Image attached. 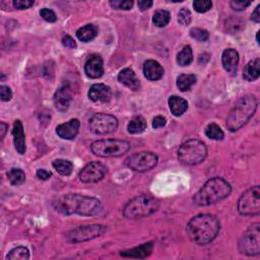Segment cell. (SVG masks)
Segmentation results:
<instances>
[{
	"mask_svg": "<svg viewBox=\"0 0 260 260\" xmlns=\"http://www.w3.org/2000/svg\"><path fill=\"white\" fill-rule=\"evenodd\" d=\"M110 5L114 8V9H123V10H130L133 7V1L131 0H111L109 2Z\"/></svg>",
	"mask_w": 260,
	"mask_h": 260,
	"instance_id": "cell-36",
	"label": "cell"
},
{
	"mask_svg": "<svg viewBox=\"0 0 260 260\" xmlns=\"http://www.w3.org/2000/svg\"><path fill=\"white\" fill-rule=\"evenodd\" d=\"M220 221L212 214H198L192 218L186 228L190 240L196 245H207L218 236Z\"/></svg>",
	"mask_w": 260,
	"mask_h": 260,
	"instance_id": "cell-2",
	"label": "cell"
},
{
	"mask_svg": "<svg viewBox=\"0 0 260 260\" xmlns=\"http://www.w3.org/2000/svg\"><path fill=\"white\" fill-rule=\"evenodd\" d=\"M107 167L100 162H91L79 173V179L82 183L91 184L101 181L107 174Z\"/></svg>",
	"mask_w": 260,
	"mask_h": 260,
	"instance_id": "cell-13",
	"label": "cell"
},
{
	"mask_svg": "<svg viewBox=\"0 0 260 260\" xmlns=\"http://www.w3.org/2000/svg\"><path fill=\"white\" fill-rule=\"evenodd\" d=\"M12 136H13V144L19 155H25L27 150L26 145V135L24 132V126L20 120H15L13 123L12 129Z\"/></svg>",
	"mask_w": 260,
	"mask_h": 260,
	"instance_id": "cell-18",
	"label": "cell"
},
{
	"mask_svg": "<svg viewBox=\"0 0 260 260\" xmlns=\"http://www.w3.org/2000/svg\"><path fill=\"white\" fill-rule=\"evenodd\" d=\"M196 80L197 77L194 74H181L177 78V86L181 92H187L196 83Z\"/></svg>",
	"mask_w": 260,
	"mask_h": 260,
	"instance_id": "cell-27",
	"label": "cell"
},
{
	"mask_svg": "<svg viewBox=\"0 0 260 260\" xmlns=\"http://www.w3.org/2000/svg\"><path fill=\"white\" fill-rule=\"evenodd\" d=\"M244 28H245V23L241 18L231 17L226 21V30L230 32V34L241 32Z\"/></svg>",
	"mask_w": 260,
	"mask_h": 260,
	"instance_id": "cell-34",
	"label": "cell"
},
{
	"mask_svg": "<svg viewBox=\"0 0 260 260\" xmlns=\"http://www.w3.org/2000/svg\"><path fill=\"white\" fill-rule=\"evenodd\" d=\"M53 168L59 173L62 176H68L71 174L73 165L68 160H63V159H57L53 162Z\"/></svg>",
	"mask_w": 260,
	"mask_h": 260,
	"instance_id": "cell-29",
	"label": "cell"
},
{
	"mask_svg": "<svg viewBox=\"0 0 260 260\" xmlns=\"http://www.w3.org/2000/svg\"><path fill=\"white\" fill-rule=\"evenodd\" d=\"M71 100H72L71 92L67 85H64L59 88L56 91L54 98H53L56 109L60 112H65L68 110Z\"/></svg>",
	"mask_w": 260,
	"mask_h": 260,
	"instance_id": "cell-17",
	"label": "cell"
},
{
	"mask_svg": "<svg viewBox=\"0 0 260 260\" xmlns=\"http://www.w3.org/2000/svg\"><path fill=\"white\" fill-rule=\"evenodd\" d=\"M190 37L194 40H196L198 42H205L209 38V34L206 30L200 29V28H193L189 32Z\"/></svg>",
	"mask_w": 260,
	"mask_h": 260,
	"instance_id": "cell-35",
	"label": "cell"
},
{
	"mask_svg": "<svg viewBox=\"0 0 260 260\" xmlns=\"http://www.w3.org/2000/svg\"><path fill=\"white\" fill-rule=\"evenodd\" d=\"M260 59L256 58L250 61L244 68L243 78L247 81H255L260 75Z\"/></svg>",
	"mask_w": 260,
	"mask_h": 260,
	"instance_id": "cell-25",
	"label": "cell"
},
{
	"mask_svg": "<svg viewBox=\"0 0 260 260\" xmlns=\"http://www.w3.org/2000/svg\"><path fill=\"white\" fill-rule=\"evenodd\" d=\"M40 15L43 19H45L48 23H55L57 20V15L56 13L49 8H42L40 10Z\"/></svg>",
	"mask_w": 260,
	"mask_h": 260,
	"instance_id": "cell-39",
	"label": "cell"
},
{
	"mask_svg": "<svg viewBox=\"0 0 260 260\" xmlns=\"http://www.w3.org/2000/svg\"><path fill=\"white\" fill-rule=\"evenodd\" d=\"M259 9H260V5H257L255 10L252 12V15H251V19L254 21V23L258 24L260 21V14H259Z\"/></svg>",
	"mask_w": 260,
	"mask_h": 260,
	"instance_id": "cell-47",
	"label": "cell"
},
{
	"mask_svg": "<svg viewBox=\"0 0 260 260\" xmlns=\"http://www.w3.org/2000/svg\"><path fill=\"white\" fill-rule=\"evenodd\" d=\"M259 33L260 32H257V34H256V42L258 43V44H259Z\"/></svg>",
	"mask_w": 260,
	"mask_h": 260,
	"instance_id": "cell-49",
	"label": "cell"
},
{
	"mask_svg": "<svg viewBox=\"0 0 260 260\" xmlns=\"http://www.w3.org/2000/svg\"><path fill=\"white\" fill-rule=\"evenodd\" d=\"M193 7L195 11L204 13L212 7V2L209 1V0H196V1L193 2Z\"/></svg>",
	"mask_w": 260,
	"mask_h": 260,
	"instance_id": "cell-37",
	"label": "cell"
},
{
	"mask_svg": "<svg viewBox=\"0 0 260 260\" xmlns=\"http://www.w3.org/2000/svg\"><path fill=\"white\" fill-rule=\"evenodd\" d=\"M193 61V53L190 45H186L177 55V63L180 66H188Z\"/></svg>",
	"mask_w": 260,
	"mask_h": 260,
	"instance_id": "cell-31",
	"label": "cell"
},
{
	"mask_svg": "<svg viewBox=\"0 0 260 260\" xmlns=\"http://www.w3.org/2000/svg\"><path fill=\"white\" fill-rule=\"evenodd\" d=\"M170 19H171L170 12L168 10L162 9L155 12L153 16V23L158 28H164L170 23Z\"/></svg>",
	"mask_w": 260,
	"mask_h": 260,
	"instance_id": "cell-32",
	"label": "cell"
},
{
	"mask_svg": "<svg viewBox=\"0 0 260 260\" xmlns=\"http://www.w3.org/2000/svg\"><path fill=\"white\" fill-rule=\"evenodd\" d=\"M205 135L212 140H223L225 137V133L222 128L215 123H210L206 126L204 130Z\"/></svg>",
	"mask_w": 260,
	"mask_h": 260,
	"instance_id": "cell-30",
	"label": "cell"
},
{
	"mask_svg": "<svg viewBox=\"0 0 260 260\" xmlns=\"http://www.w3.org/2000/svg\"><path fill=\"white\" fill-rule=\"evenodd\" d=\"M80 128V122L78 119H71L66 123H62L56 127V133L57 135L66 140H71L75 138L78 134Z\"/></svg>",
	"mask_w": 260,
	"mask_h": 260,
	"instance_id": "cell-16",
	"label": "cell"
},
{
	"mask_svg": "<svg viewBox=\"0 0 260 260\" xmlns=\"http://www.w3.org/2000/svg\"><path fill=\"white\" fill-rule=\"evenodd\" d=\"M232 192L231 185L223 178L209 179L194 195L193 200L197 205L206 206L227 198Z\"/></svg>",
	"mask_w": 260,
	"mask_h": 260,
	"instance_id": "cell-3",
	"label": "cell"
},
{
	"mask_svg": "<svg viewBox=\"0 0 260 260\" xmlns=\"http://www.w3.org/2000/svg\"><path fill=\"white\" fill-rule=\"evenodd\" d=\"M106 227L102 225H89V226H82L76 229L71 230L66 238L68 242L76 244L82 243L85 241H90L102 236L106 232Z\"/></svg>",
	"mask_w": 260,
	"mask_h": 260,
	"instance_id": "cell-12",
	"label": "cell"
},
{
	"mask_svg": "<svg viewBox=\"0 0 260 260\" xmlns=\"http://www.w3.org/2000/svg\"><path fill=\"white\" fill-rule=\"evenodd\" d=\"M118 127V120L115 116L105 113H97L90 119V129L94 134L105 135L114 131Z\"/></svg>",
	"mask_w": 260,
	"mask_h": 260,
	"instance_id": "cell-11",
	"label": "cell"
},
{
	"mask_svg": "<svg viewBox=\"0 0 260 260\" xmlns=\"http://www.w3.org/2000/svg\"><path fill=\"white\" fill-rule=\"evenodd\" d=\"M207 156L206 145L198 139H190L184 142L178 149V159L188 166L202 163Z\"/></svg>",
	"mask_w": 260,
	"mask_h": 260,
	"instance_id": "cell-6",
	"label": "cell"
},
{
	"mask_svg": "<svg viewBox=\"0 0 260 260\" xmlns=\"http://www.w3.org/2000/svg\"><path fill=\"white\" fill-rule=\"evenodd\" d=\"M230 5L234 10L242 11V10H245L248 6H250L251 2L250 1H231Z\"/></svg>",
	"mask_w": 260,
	"mask_h": 260,
	"instance_id": "cell-42",
	"label": "cell"
},
{
	"mask_svg": "<svg viewBox=\"0 0 260 260\" xmlns=\"http://www.w3.org/2000/svg\"><path fill=\"white\" fill-rule=\"evenodd\" d=\"M62 44L65 47H67L69 49H74V48L77 47L75 40L71 36H68V35H66V36L62 38Z\"/></svg>",
	"mask_w": 260,
	"mask_h": 260,
	"instance_id": "cell-43",
	"label": "cell"
},
{
	"mask_svg": "<svg viewBox=\"0 0 260 260\" xmlns=\"http://www.w3.org/2000/svg\"><path fill=\"white\" fill-rule=\"evenodd\" d=\"M0 97H1L2 102H9L12 99V92L10 88L6 85L0 86Z\"/></svg>",
	"mask_w": 260,
	"mask_h": 260,
	"instance_id": "cell-41",
	"label": "cell"
},
{
	"mask_svg": "<svg viewBox=\"0 0 260 260\" xmlns=\"http://www.w3.org/2000/svg\"><path fill=\"white\" fill-rule=\"evenodd\" d=\"M168 103H169V108H170L171 113L175 117L182 116L188 109L187 101L178 96L170 97Z\"/></svg>",
	"mask_w": 260,
	"mask_h": 260,
	"instance_id": "cell-23",
	"label": "cell"
},
{
	"mask_svg": "<svg viewBox=\"0 0 260 260\" xmlns=\"http://www.w3.org/2000/svg\"><path fill=\"white\" fill-rule=\"evenodd\" d=\"M7 178L9 183L13 186H18L26 182L25 172L18 168H12L11 170H9L7 172Z\"/></svg>",
	"mask_w": 260,
	"mask_h": 260,
	"instance_id": "cell-28",
	"label": "cell"
},
{
	"mask_svg": "<svg viewBox=\"0 0 260 260\" xmlns=\"http://www.w3.org/2000/svg\"><path fill=\"white\" fill-rule=\"evenodd\" d=\"M130 143L120 139H102L92 143V153L101 158L121 157L128 153Z\"/></svg>",
	"mask_w": 260,
	"mask_h": 260,
	"instance_id": "cell-7",
	"label": "cell"
},
{
	"mask_svg": "<svg viewBox=\"0 0 260 260\" xmlns=\"http://www.w3.org/2000/svg\"><path fill=\"white\" fill-rule=\"evenodd\" d=\"M84 72L86 76L96 79L104 74V62L100 55L93 54L84 64Z\"/></svg>",
	"mask_w": 260,
	"mask_h": 260,
	"instance_id": "cell-14",
	"label": "cell"
},
{
	"mask_svg": "<svg viewBox=\"0 0 260 260\" xmlns=\"http://www.w3.org/2000/svg\"><path fill=\"white\" fill-rule=\"evenodd\" d=\"M89 98L96 103H108L112 98V91L110 86L104 83L93 84L89 91Z\"/></svg>",
	"mask_w": 260,
	"mask_h": 260,
	"instance_id": "cell-15",
	"label": "cell"
},
{
	"mask_svg": "<svg viewBox=\"0 0 260 260\" xmlns=\"http://www.w3.org/2000/svg\"><path fill=\"white\" fill-rule=\"evenodd\" d=\"M260 225L252 224L243 234L239 242V250L247 256H256L260 253Z\"/></svg>",
	"mask_w": 260,
	"mask_h": 260,
	"instance_id": "cell-9",
	"label": "cell"
},
{
	"mask_svg": "<svg viewBox=\"0 0 260 260\" xmlns=\"http://www.w3.org/2000/svg\"><path fill=\"white\" fill-rule=\"evenodd\" d=\"M164 68L156 60H147L143 64V74L151 81L160 80L164 76Z\"/></svg>",
	"mask_w": 260,
	"mask_h": 260,
	"instance_id": "cell-20",
	"label": "cell"
},
{
	"mask_svg": "<svg viewBox=\"0 0 260 260\" xmlns=\"http://www.w3.org/2000/svg\"><path fill=\"white\" fill-rule=\"evenodd\" d=\"M154 246H155L154 242H147L137 247L121 251L120 255L127 258H139V259L147 258L148 256L151 255V253H153Z\"/></svg>",
	"mask_w": 260,
	"mask_h": 260,
	"instance_id": "cell-19",
	"label": "cell"
},
{
	"mask_svg": "<svg viewBox=\"0 0 260 260\" xmlns=\"http://www.w3.org/2000/svg\"><path fill=\"white\" fill-rule=\"evenodd\" d=\"M6 259L8 260H28L30 259V251L28 248L19 246L14 249H12L6 256Z\"/></svg>",
	"mask_w": 260,
	"mask_h": 260,
	"instance_id": "cell-33",
	"label": "cell"
},
{
	"mask_svg": "<svg viewBox=\"0 0 260 260\" xmlns=\"http://www.w3.org/2000/svg\"><path fill=\"white\" fill-rule=\"evenodd\" d=\"M166 124H167V119L164 116H157L153 120V127L155 129L163 128L166 126Z\"/></svg>",
	"mask_w": 260,
	"mask_h": 260,
	"instance_id": "cell-45",
	"label": "cell"
},
{
	"mask_svg": "<svg viewBox=\"0 0 260 260\" xmlns=\"http://www.w3.org/2000/svg\"><path fill=\"white\" fill-rule=\"evenodd\" d=\"M257 105V99L253 95H246L238 100L227 118V128L230 131L235 132L244 126L254 115Z\"/></svg>",
	"mask_w": 260,
	"mask_h": 260,
	"instance_id": "cell-4",
	"label": "cell"
},
{
	"mask_svg": "<svg viewBox=\"0 0 260 260\" xmlns=\"http://www.w3.org/2000/svg\"><path fill=\"white\" fill-rule=\"evenodd\" d=\"M34 5L33 0H14L13 6L16 9H28Z\"/></svg>",
	"mask_w": 260,
	"mask_h": 260,
	"instance_id": "cell-40",
	"label": "cell"
},
{
	"mask_svg": "<svg viewBox=\"0 0 260 260\" xmlns=\"http://www.w3.org/2000/svg\"><path fill=\"white\" fill-rule=\"evenodd\" d=\"M53 208L63 214H78L83 216H96L102 212L103 206L99 199L80 194H65L52 201Z\"/></svg>",
	"mask_w": 260,
	"mask_h": 260,
	"instance_id": "cell-1",
	"label": "cell"
},
{
	"mask_svg": "<svg viewBox=\"0 0 260 260\" xmlns=\"http://www.w3.org/2000/svg\"><path fill=\"white\" fill-rule=\"evenodd\" d=\"M191 19H192V15H191L190 10L186 7L181 8V10L178 13L179 24L182 26H188L191 23Z\"/></svg>",
	"mask_w": 260,
	"mask_h": 260,
	"instance_id": "cell-38",
	"label": "cell"
},
{
	"mask_svg": "<svg viewBox=\"0 0 260 260\" xmlns=\"http://www.w3.org/2000/svg\"><path fill=\"white\" fill-rule=\"evenodd\" d=\"M0 125H1V139H3L4 136H5V133L7 131V129H8V125L5 124L4 122L0 123Z\"/></svg>",
	"mask_w": 260,
	"mask_h": 260,
	"instance_id": "cell-48",
	"label": "cell"
},
{
	"mask_svg": "<svg viewBox=\"0 0 260 260\" xmlns=\"http://www.w3.org/2000/svg\"><path fill=\"white\" fill-rule=\"evenodd\" d=\"M118 80L132 91H137L140 86V82L136 77L135 72L130 68H125L121 70L118 74Z\"/></svg>",
	"mask_w": 260,
	"mask_h": 260,
	"instance_id": "cell-22",
	"label": "cell"
},
{
	"mask_svg": "<svg viewBox=\"0 0 260 260\" xmlns=\"http://www.w3.org/2000/svg\"><path fill=\"white\" fill-rule=\"evenodd\" d=\"M99 34V29L97 26L89 24L84 27H81L76 31V37L79 41L88 43L93 41Z\"/></svg>",
	"mask_w": 260,
	"mask_h": 260,
	"instance_id": "cell-24",
	"label": "cell"
},
{
	"mask_svg": "<svg viewBox=\"0 0 260 260\" xmlns=\"http://www.w3.org/2000/svg\"><path fill=\"white\" fill-rule=\"evenodd\" d=\"M138 7L141 11H144L148 8H150L151 6H153L154 2L150 1V0H140V1H138Z\"/></svg>",
	"mask_w": 260,
	"mask_h": 260,
	"instance_id": "cell-46",
	"label": "cell"
},
{
	"mask_svg": "<svg viewBox=\"0 0 260 260\" xmlns=\"http://www.w3.org/2000/svg\"><path fill=\"white\" fill-rule=\"evenodd\" d=\"M160 205L161 201L153 195L141 194L128 201L122 212L127 219H142L157 212Z\"/></svg>",
	"mask_w": 260,
	"mask_h": 260,
	"instance_id": "cell-5",
	"label": "cell"
},
{
	"mask_svg": "<svg viewBox=\"0 0 260 260\" xmlns=\"http://www.w3.org/2000/svg\"><path fill=\"white\" fill-rule=\"evenodd\" d=\"M36 175L40 180L46 181V180H48L52 177V173L48 172L47 170H44V169H39L36 173Z\"/></svg>",
	"mask_w": 260,
	"mask_h": 260,
	"instance_id": "cell-44",
	"label": "cell"
},
{
	"mask_svg": "<svg viewBox=\"0 0 260 260\" xmlns=\"http://www.w3.org/2000/svg\"><path fill=\"white\" fill-rule=\"evenodd\" d=\"M222 63L227 72L231 74L236 73L239 64V53L232 48L226 49L222 55Z\"/></svg>",
	"mask_w": 260,
	"mask_h": 260,
	"instance_id": "cell-21",
	"label": "cell"
},
{
	"mask_svg": "<svg viewBox=\"0 0 260 260\" xmlns=\"http://www.w3.org/2000/svg\"><path fill=\"white\" fill-rule=\"evenodd\" d=\"M158 156L151 151H140L125 160V165L135 172H147L158 164Z\"/></svg>",
	"mask_w": 260,
	"mask_h": 260,
	"instance_id": "cell-10",
	"label": "cell"
},
{
	"mask_svg": "<svg viewBox=\"0 0 260 260\" xmlns=\"http://www.w3.org/2000/svg\"><path fill=\"white\" fill-rule=\"evenodd\" d=\"M238 210L246 216L258 215L260 213V188L254 186L245 191L238 201Z\"/></svg>",
	"mask_w": 260,
	"mask_h": 260,
	"instance_id": "cell-8",
	"label": "cell"
},
{
	"mask_svg": "<svg viewBox=\"0 0 260 260\" xmlns=\"http://www.w3.org/2000/svg\"><path fill=\"white\" fill-rule=\"evenodd\" d=\"M146 120L142 116H136L133 119L130 120L127 126V130L131 134H139L142 133L146 129Z\"/></svg>",
	"mask_w": 260,
	"mask_h": 260,
	"instance_id": "cell-26",
	"label": "cell"
}]
</instances>
